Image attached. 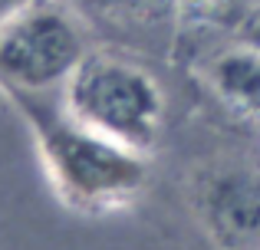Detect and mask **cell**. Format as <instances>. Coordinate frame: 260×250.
<instances>
[{
  "instance_id": "1",
  "label": "cell",
  "mask_w": 260,
  "mask_h": 250,
  "mask_svg": "<svg viewBox=\"0 0 260 250\" xmlns=\"http://www.w3.org/2000/svg\"><path fill=\"white\" fill-rule=\"evenodd\" d=\"M70 116L119 141L128 152L148 148L161 122V92L148 73L115 56H86L66 86Z\"/></svg>"
},
{
  "instance_id": "4",
  "label": "cell",
  "mask_w": 260,
  "mask_h": 250,
  "mask_svg": "<svg viewBox=\"0 0 260 250\" xmlns=\"http://www.w3.org/2000/svg\"><path fill=\"white\" fill-rule=\"evenodd\" d=\"M201 211L217 240L237 250L260 247V171L211 168L201 181Z\"/></svg>"
},
{
  "instance_id": "8",
  "label": "cell",
  "mask_w": 260,
  "mask_h": 250,
  "mask_svg": "<svg viewBox=\"0 0 260 250\" xmlns=\"http://www.w3.org/2000/svg\"><path fill=\"white\" fill-rule=\"evenodd\" d=\"M30 4H33V0H0V23H7L13 13H20L23 7H30Z\"/></svg>"
},
{
  "instance_id": "3",
  "label": "cell",
  "mask_w": 260,
  "mask_h": 250,
  "mask_svg": "<svg viewBox=\"0 0 260 250\" xmlns=\"http://www.w3.org/2000/svg\"><path fill=\"white\" fill-rule=\"evenodd\" d=\"M83 59V33L56 4L33 0L0 23V83L17 96L70 79Z\"/></svg>"
},
{
  "instance_id": "5",
  "label": "cell",
  "mask_w": 260,
  "mask_h": 250,
  "mask_svg": "<svg viewBox=\"0 0 260 250\" xmlns=\"http://www.w3.org/2000/svg\"><path fill=\"white\" fill-rule=\"evenodd\" d=\"M73 4L102 30H115L119 37L132 40L161 33L165 26H172L175 17V0H73Z\"/></svg>"
},
{
  "instance_id": "6",
  "label": "cell",
  "mask_w": 260,
  "mask_h": 250,
  "mask_svg": "<svg viewBox=\"0 0 260 250\" xmlns=\"http://www.w3.org/2000/svg\"><path fill=\"white\" fill-rule=\"evenodd\" d=\"M211 83L237 109L260 112V50L244 43L241 50L221 53L211 66Z\"/></svg>"
},
{
  "instance_id": "7",
  "label": "cell",
  "mask_w": 260,
  "mask_h": 250,
  "mask_svg": "<svg viewBox=\"0 0 260 250\" xmlns=\"http://www.w3.org/2000/svg\"><path fill=\"white\" fill-rule=\"evenodd\" d=\"M241 37H244L247 46L260 50V4H254L247 10V17H244V23H241Z\"/></svg>"
},
{
  "instance_id": "2",
  "label": "cell",
  "mask_w": 260,
  "mask_h": 250,
  "mask_svg": "<svg viewBox=\"0 0 260 250\" xmlns=\"http://www.w3.org/2000/svg\"><path fill=\"white\" fill-rule=\"evenodd\" d=\"M20 102L30 105L53 178L70 198L79 204H112L139 188L142 165L128 148L86 128L73 116L40 109V102L26 92H20Z\"/></svg>"
}]
</instances>
